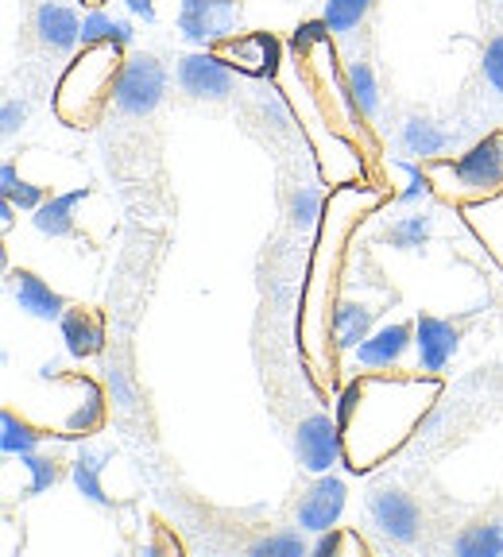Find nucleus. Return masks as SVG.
<instances>
[{
    "mask_svg": "<svg viewBox=\"0 0 503 557\" xmlns=\"http://www.w3.org/2000/svg\"><path fill=\"white\" fill-rule=\"evenodd\" d=\"M35 35H39V44L51 47V51L70 54V51H78V44H82V20L70 4L44 0V4L35 9Z\"/></svg>",
    "mask_w": 503,
    "mask_h": 557,
    "instance_id": "nucleus-14",
    "label": "nucleus"
},
{
    "mask_svg": "<svg viewBox=\"0 0 503 557\" xmlns=\"http://www.w3.org/2000/svg\"><path fill=\"white\" fill-rule=\"evenodd\" d=\"M326 194H321V186H295L291 190V225L298 228V233H318L321 228V218H326Z\"/></svg>",
    "mask_w": 503,
    "mask_h": 557,
    "instance_id": "nucleus-26",
    "label": "nucleus"
},
{
    "mask_svg": "<svg viewBox=\"0 0 503 557\" xmlns=\"http://www.w3.org/2000/svg\"><path fill=\"white\" fill-rule=\"evenodd\" d=\"M86 198H89L86 186H78V190H70V194H51V198H47L44 206L32 213L35 233L51 236V240L74 236V233H78V218H74V209H78Z\"/></svg>",
    "mask_w": 503,
    "mask_h": 557,
    "instance_id": "nucleus-19",
    "label": "nucleus"
},
{
    "mask_svg": "<svg viewBox=\"0 0 503 557\" xmlns=\"http://www.w3.org/2000/svg\"><path fill=\"white\" fill-rule=\"evenodd\" d=\"M124 9L144 20V24H156V0H124Z\"/></svg>",
    "mask_w": 503,
    "mask_h": 557,
    "instance_id": "nucleus-38",
    "label": "nucleus"
},
{
    "mask_svg": "<svg viewBox=\"0 0 503 557\" xmlns=\"http://www.w3.org/2000/svg\"><path fill=\"white\" fill-rule=\"evenodd\" d=\"M461 348V330L450 318L438 313H418L415 318V368L430 375H445Z\"/></svg>",
    "mask_w": 503,
    "mask_h": 557,
    "instance_id": "nucleus-11",
    "label": "nucleus"
},
{
    "mask_svg": "<svg viewBox=\"0 0 503 557\" xmlns=\"http://www.w3.org/2000/svg\"><path fill=\"white\" fill-rule=\"evenodd\" d=\"M105 372H109L105 380H109V395H113V407L121 410V414H132V407H136V392H132L128 375H124L116 364H109Z\"/></svg>",
    "mask_w": 503,
    "mask_h": 557,
    "instance_id": "nucleus-36",
    "label": "nucleus"
},
{
    "mask_svg": "<svg viewBox=\"0 0 503 557\" xmlns=\"http://www.w3.org/2000/svg\"><path fill=\"white\" fill-rule=\"evenodd\" d=\"M430 186L442 201L465 209L503 194V128L488 132L461 156H442L426 163Z\"/></svg>",
    "mask_w": 503,
    "mask_h": 557,
    "instance_id": "nucleus-4",
    "label": "nucleus"
},
{
    "mask_svg": "<svg viewBox=\"0 0 503 557\" xmlns=\"http://www.w3.org/2000/svg\"><path fill=\"white\" fill-rule=\"evenodd\" d=\"M124 47L116 44H94L82 47L62 70L59 86H54V116L70 128H86L113 104V86L121 74Z\"/></svg>",
    "mask_w": 503,
    "mask_h": 557,
    "instance_id": "nucleus-3",
    "label": "nucleus"
},
{
    "mask_svg": "<svg viewBox=\"0 0 503 557\" xmlns=\"http://www.w3.org/2000/svg\"><path fill=\"white\" fill-rule=\"evenodd\" d=\"M174 82H179V89H183L186 97H194V101H229L236 89V70L229 66L218 51L201 47V51L179 59Z\"/></svg>",
    "mask_w": 503,
    "mask_h": 557,
    "instance_id": "nucleus-7",
    "label": "nucleus"
},
{
    "mask_svg": "<svg viewBox=\"0 0 503 557\" xmlns=\"http://www.w3.org/2000/svg\"><path fill=\"white\" fill-rule=\"evenodd\" d=\"M430 233H434V218L410 213V218L391 221V225L383 228V244L395 248V252H422L426 244H430Z\"/></svg>",
    "mask_w": 503,
    "mask_h": 557,
    "instance_id": "nucleus-25",
    "label": "nucleus"
},
{
    "mask_svg": "<svg viewBox=\"0 0 503 557\" xmlns=\"http://www.w3.org/2000/svg\"><path fill=\"white\" fill-rule=\"evenodd\" d=\"M457 557H503V522H473L453 539Z\"/></svg>",
    "mask_w": 503,
    "mask_h": 557,
    "instance_id": "nucleus-24",
    "label": "nucleus"
},
{
    "mask_svg": "<svg viewBox=\"0 0 503 557\" xmlns=\"http://www.w3.org/2000/svg\"><path fill=\"white\" fill-rule=\"evenodd\" d=\"M62 341H66V352L74 360H89L105 348V322L97 310L86 306H66V313L59 318Z\"/></svg>",
    "mask_w": 503,
    "mask_h": 557,
    "instance_id": "nucleus-16",
    "label": "nucleus"
},
{
    "mask_svg": "<svg viewBox=\"0 0 503 557\" xmlns=\"http://www.w3.org/2000/svg\"><path fill=\"white\" fill-rule=\"evenodd\" d=\"M295 453H298V465H303L306 472H314V476L345 465V437H341L338 414L318 410V414L303 418L295 434Z\"/></svg>",
    "mask_w": 503,
    "mask_h": 557,
    "instance_id": "nucleus-8",
    "label": "nucleus"
},
{
    "mask_svg": "<svg viewBox=\"0 0 503 557\" xmlns=\"http://www.w3.org/2000/svg\"><path fill=\"white\" fill-rule=\"evenodd\" d=\"M314 554L318 557H338V554H368V542L360 539V534L353 531V527H333V531H326L318 542H314Z\"/></svg>",
    "mask_w": 503,
    "mask_h": 557,
    "instance_id": "nucleus-33",
    "label": "nucleus"
},
{
    "mask_svg": "<svg viewBox=\"0 0 503 557\" xmlns=\"http://www.w3.org/2000/svg\"><path fill=\"white\" fill-rule=\"evenodd\" d=\"M391 166L407 174V186L395 194V206H418L422 198H430V194H434V186H430V174H426V163H418V159H395Z\"/></svg>",
    "mask_w": 503,
    "mask_h": 557,
    "instance_id": "nucleus-31",
    "label": "nucleus"
},
{
    "mask_svg": "<svg viewBox=\"0 0 503 557\" xmlns=\"http://www.w3.org/2000/svg\"><path fill=\"white\" fill-rule=\"evenodd\" d=\"M248 554L252 557H303V554H314V546H306L298 531H283V534H268V539L252 542Z\"/></svg>",
    "mask_w": 503,
    "mask_h": 557,
    "instance_id": "nucleus-32",
    "label": "nucleus"
},
{
    "mask_svg": "<svg viewBox=\"0 0 503 557\" xmlns=\"http://www.w3.org/2000/svg\"><path fill=\"white\" fill-rule=\"evenodd\" d=\"M345 94H348V104H353V113L360 121H376L380 113V82H376V70L368 62H348L345 70Z\"/></svg>",
    "mask_w": 503,
    "mask_h": 557,
    "instance_id": "nucleus-22",
    "label": "nucleus"
},
{
    "mask_svg": "<svg viewBox=\"0 0 503 557\" xmlns=\"http://www.w3.org/2000/svg\"><path fill=\"white\" fill-rule=\"evenodd\" d=\"M9 287H12V298H16L20 310L39 318V322H59L62 313H66V298H62L59 290L47 287L35 271H27V268L9 271Z\"/></svg>",
    "mask_w": 503,
    "mask_h": 557,
    "instance_id": "nucleus-15",
    "label": "nucleus"
},
{
    "mask_svg": "<svg viewBox=\"0 0 503 557\" xmlns=\"http://www.w3.org/2000/svg\"><path fill=\"white\" fill-rule=\"evenodd\" d=\"M24 124H27V101L9 97V101L0 104V132H4V136H16Z\"/></svg>",
    "mask_w": 503,
    "mask_h": 557,
    "instance_id": "nucleus-37",
    "label": "nucleus"
},
{
    "mask_svg": "<svg viewBox=\"0 0 503 557\" xmlns=\"http://www.w3.org/2000/svg\"><path fill=\"white\" fill-rule=\"evenodd\" d=\"M167 97V70L156 54L148 51H128L121 62L113 86V109L128 121H144L163 104Z\"/></svg>",
    "mask_w": 503,
    "mask_h": 557,
    "instance_id": "nucleus-5",
    "label": "nucleus"
},
{
    "mask_svg": "<svg viewBox=\"0 0 503 557\" xmlns=\"http://www.w3.org/2000/svg\"><path fill=\"white\" fill-rule=\"evenodd\" d=\"M0 198H9L16 209L35 213V209L51 198V194H47V186L24 183V178H20V171H16V163H12V159H4V166H0Z\"/></svg>",
    "mask_w": 503,
    "mask_h": 557,
    "instance_id": "nucleus-27",
    "label": "nucleus"
},
{
    "mask_svg": "<svg viewBox=\"0 0 503 557\" xmlns=\"http://www.w3.org/2000/svg\"><path fill=\"white\" fill-rule=\"evenodd\" d=\"M330 24L326 20H306V24H298V32L291 35V47H295L298 59H306V54L314 51V47L330 44Z\"/></svg>",
    "mask_w": 503,
    "mask_h": 557,
    "instance_id": "nucleus-34",
    "label": "nucleus"
},
{
    "mask_svg": "<svg viewBox=\"0 0 503 557\" xmlns=\"http://www.w3.org/2000/svg\"><path fill=\"white\" fill-rule=\"evenodd\" d=\"M480 70H484V82L492 86V94L503 97V35H492L480 54Z\"/></svg>",
    "mask_w": 503,
    "mask_h": 557,
    "instance_id": "nucleus-35",
    "label": "nucleus"
},
{
    "mask_svg": "<svg viewBox=\"0 0 503 557\" xmlns=\"http://www.w3.org/2000/svg\"><path fill=\"white\" fill-rule=\"evenodd\" d=\"M132 39H136V27L132 20H113L109 12L94 9L86 20H82V47H94V44H116L128 51Z\"/></svg>",
    "mask_w": 503,
    "mask_h": 557,
    "instance_id": "nucleus-23",
    "label": "nucleus"
},
{
    "mask_svg": "<svg viewBox=\"0 0 503 557\" xmlns=\"http://www.w3.org/2000/svg\"><path fill=\"white\" fill-rule=\"evenodd\" d=\"M400 144L403 151H407L410 159H418V163H434V159H442L445 151L457 144V136L453 132H445L438 121H430V116H407L400 128Z\"/></svg>",
    "mask_w": 503,
    "mask_h": 557,
    "instance_id": "nucleus-17",
    "label": "nucleus"
},
{
    "mask_svg": "<svg viewBox=\"0 0 503 557\" xmlns=\"http://www.w3.org/2000/svg\"><path fill=\"white\" fill-rule=\"evenodd\" d=\"M105 465H109V453H94V449H82L74 461H70V480L78 487L82 496L97 507H113V496H109V487H105Z\"/></svg>",
    "mask_w": 503,
    "mask_h": 557,
    "instance_id": "nucleus-21",
    "label": "nucleus"
},
{
    "mask_svg": "<svg viewBox=\"0 0 503 557\" xmlns=\"http://www.w3.org/2000/svg\"><path fill=\"white\" fill-rule=\"evenodd\" d=\"M442 375L360 372L341 387L338 422L345 437V469L372 472L415 437L418 422L442 395Z\"/></svg>",
    "mask_w": 503,
    "mask_h": 557,
    "instance_id": "nucleus-1",
    "label": "nucleus"
},
{
    "mask_svg": "<svg viewBox=\"0 0 503 557\" xmlns=\"http://www.w3.org/2000/svg\"><path fill=\"white\" fill-rule=\"evenodd\" d=\"M461 213H465V225H469L473 233H477V240L488 248V256L503 268V194H495V198H488V201H477V206H465Z\"/></svg>",
    "mask_w": 503,
    "mask_h": 557,
    "instance_id": "nucleus-20",
    "label": "nucleus"
},
{
    "mask_svg": "<svg viewBox=\"0 0 503 557\" xmlns=\"http://www.w3.org/2000/svg\"><path fill=\"white\" fill-rule=\"evenodd\" d=\"M368 519L391 546H410L418 539V507L395 484H380L368 492Z\"/></svg>",
    "mask_w": 503,
    "mask_h": 557,
    "instance_id": "nucleus-9",
    "label": "nucleus"
},
{
    "mask_svg": "<svg viewBox=\"0 0 503 557\" xmlns=\"http://www.w3.org/2000/svg\"><path fill=\"white\" fill-rule=\"evenodd\" d=\"M368 12H372V0H326L321 20L330 24L333 35H353L368 20Z\"/></svg>",
    "mask_w": 503,
    "mask_h": 557,
    "instance_id": "nucleus-29",
    "label": "nucleus"
},
{
    "mask_svg": "<svg viewBox=\"0 0 503 557\" xmlns=\"http://www.w3.org/2000/svg\"><path fill=\"white\" fill-rule=\"evenodd\" d=\"M0 225H4V233L16 225V206H12L9 198H0Z\"/></svg>",
    "mask_w": 503,
    "mask_h": 557,
    "instance_id": "nucleus-39",
    "label": "nucleus"
},
{
    "mask_svg": "<svg viewBox=\"0 0 503 557\" xmlns=\"http://www.w3.org/2000/svg\"><path fill=\"white\" fill-rule=\"evenodd\" d=\"M0 449H4V457H27V453L39 449V442H44V434L27 422V418H20L16 410H4V418H0Z\"/></svg>",
    "mask_w": 503,
    "mask_h": 557,
    "instance_id": "nucleus-28",
    "label": "nucleus"
},
{
    "mask_svg": "<svg viewBox=\"0 0 503 557\" xmlns=\"http://www.w3.org/2000/svg\"><path fill=\"white\" fill-rule=\"evenodd\" d=\"M213 51L236 70L244 78H275L279 62H283V44L271 32H244L229 35L225 44H218Z\"/></svg>",
    "mask_w": 503,
    "mask_h": 557,
    "instance_id": "nucleus-10",
    "label": "nucleus"
},
{
    "mask_svg": "<svg viewBox=\"0 0 503 557\" xmlns=\"http://www.w3.org/2000/svg\"><path fill=\"white\" fill-rule=\"evenodd\" d=\"M330 330H333V348L338 352H353L376 330V310L368 302H356V298H338L333 302Z\"/></svg>",
    "mask_w": 503,
    "mask_h": 557,
    "instance_id": "nucleus-18",
    "label": "nucleus"
},
{
    "mask_svg": "<svg viewBox=\"0 0 503 557\" xmlns=\"http://www.w3.org/2000/svg\"><path fill=\"white\" fill-rule=\"evenodd\" d=\"M415 348V322L376 325L360 345L353 348V360L368 372H391L407 364V352Z\"/></svg>",
    "mask_w": 503,
    "mask_h": 557,
    "instance_id": "nucleus-12",
    "label": "nucleus"
},
{
    "mask_svg": "<svg viewBox=\"0 0 503 557\" xmlns=\"http://www.w3.org/2000/svg\"><path fill=\"white\" fill-rule=\"evenodd\" d=\"M241 24V0H179V32L186 44L213 47L236 35Z\"/></svg>",
    "mask_w": 503,
    "mask_h": 557,
    "instance_id": "nucleus-6",
    "label": "nucleus"
},
{
    "mask_svg": "<svg viewBox=\"0 0 503 557\" xmlns=\"http://www.w3.org/2000/svg\"><path fill=\"white\" fill-rule=\"evenodd\" d=\"M388 194L372 190V186H338L326 201V218H321L318 240H314V256H310V271H306V290H303V313H298V333H303V348H306V364H310L314 380L326 392L333 375V302H338V275H341V260H345V240L356 228V221L372 213L376 206H383Z\"/></svg>",
    "mask_w": 503,
    "mask_h": 557,
    "instance_id": "nucleus-2",
    "label": "nucleus"
},
{
    "mask_svg": "<svg viewBox=\"0 0 503 557\" xmlns=\"http://www.w3.org/2000/svg\"><path fill=\"white\" fill-rule=\"evenodd\" d=\"M20 465H24L27 472V496H44V492H51L54 484H59L62 469L54 457H44V453H27V457H20Z\"/></svg>",
    "mask_w": 503,
    "mask_h": 557,
    "instance_id": "nucleus-30",
    "label": "nucleus"
},
{
    "mask_svg": "<svg viewBox=\"0 0 503 557\" xmlns=\"http://www.w3.org/2000/svg\"><path fill=\"white\" fill-rule=\"evenodd\" d=\"M345 496H348L345 480L333 476V472H321L306 487V496L298 499V531H310V534L333 531L341 522V515H345Z\"/></svg>",
    "mask_w": 503,
    "mask_h": 557,
    "instance_id": "nucleus-13",
    "label": "nucleus"
}]
</instances>
